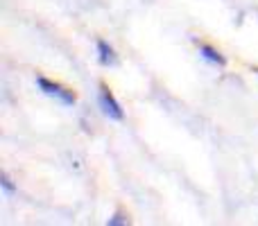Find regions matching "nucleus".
Returning <instances> with one entry per match:
<instances>
[{"instance_id":"obj_1","label":"nucleus","mask_w":258,"mask_h":226,"mask_svg":"<svg viewBox=\"0 0 258 226\" xmlns=\"http://www.w3.org/2000/svg\"><path fill=\"white\" fill-rule=\"evenodd\" d=\"M36 84H39V89L43 91L45 95H50V98H57V100H61L63 104H75V95L71 93V91H66L63 86H59V84H54V82H50V80H45V77H36Z\"/></svg>"},{"instance_id":"obj_6","label":"nucleus","mask_w":258,"mask_h":226,"mask_svg":"<svg viewBox=\"0 0 258 226\" xmlns=\"http://www.w3.org/2000/svg\"><path fill=\"white\" fill-rule=\"evenodd\" d=\"M127 219L122 217V215H118V217H113V219H109V224H125Z\"/></svg>"},{"instance_id":"obj_5","label":"nucleus","mask_w":258,"mask_h":226,"mask_svg":"<svg viewBox=\"0 0 258 226\" xmlns=\"http://www.w3.org/2000/svg\"><path fill=\"white\" fill-rule=\"evenodd\" d=\"M0 183H3L5 192H14V186H12V183H9V179L5 177V174H3V177H0Z\"/></svg>"},{"instance_id":"obj_4","label":"nucleus","mask_w":258,"mask_h":226,"mask_svg":"<svg viewBox=\"0 0 258 226\" xmlns=\"http://www.w3.org/2000/svg\"><path fill=\"white\" fill-rule=\"evenodd\" d=\"M98 52H100V63L102 66H113L116 63V54L104 41H98Z\"/></svg>"},{"instance_id":"obj_2","label":"nucleus","mask_w":258,"mask_h":226,"mask_svg":"<svg viewBox=\"0 0 258 226\" xmlns=\"http://www.w3.org/2000/svg\"><path fill=\"white\" fill-rule=\"evenodd\" d=\"M100 107H102V111L109 115L111 120H122L125 118V113H122L120 104L116 102V98L111 95V91L107 89V86H100Z\"/></svg>"},{"instance_id":"obj_3","label":"nucleus","mask_w":258,"mask_h":226,"mask_svg":"<svg viewBox=\"0 0 258 226\" xmlns=\"http://www.w3.org/2000/svg\"><path fill=\"white\" fill-rule=\"evenodd\" d=\"M200 54L206 59V61H211V63H218V66H224L227 63V59L222 57V54L218 52V50H213L211 45H200Z\"/></svg>"}]
</instances>
